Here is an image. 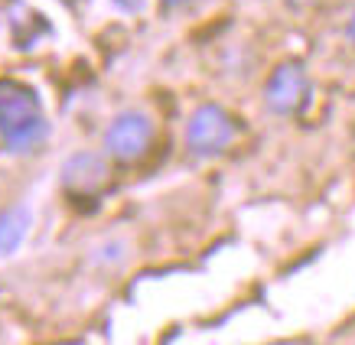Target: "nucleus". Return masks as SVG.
Returning <instances> with one entry per match:
<instances>
[{
    "label": "nucleus",
    "instance_id": "nucleus-1",
    "mask_svg": "<svg viewBox=\"0 0 355 345\" xmlns=\"http://www.w3.org/2000/svg\"><path fill=\"white\" fill-rule=\"evenodd\" d=\"M49 137L43 101L30 85L17 78H0V147L13 157L40 150Z\"/></svg>",
    "mask_w": 355,
    "mask_h": 345
},
{
    "label": "nucleus",
    "instance_id": "nucleus-2",
    "mask_svg": "<svg viewBox=\"0 0 355 345\" xmlns=\"http://www.w3.org/2000/svg\"><path fill=\"white\" fill-rule=\"evenodd\" d=\"M238 124L222 105H199L186 121V150L199 160H212L235 143Z\"/></svg>",
    "mask_w": 355,
    "mask_h": 345
},
{
    "label": "nucleus",
    "instance_id": "nucleus-3",
    "mask_svg": "<svg viewBox=\"0 0 355 345\" xmlns=\"http://www.w3.org/2000/svg\"><path fill=\"white\" fill-rule=\"evenodd\" d=\"M153 147V121L150 114L130 108L114 114L105 130V153L118 163H134Z\"/></svg>",
    "mask_w": 355,
    "mask_h": 345
},
{
    "label": "nucleus",
    "instance_id": "nucleus-4",
    "mask_svg": "<svg viewBox=\"0 0 355 345\" xmlns=\"http://www.w3.org/2000/svg\"><path fill=\"white\" fill-rule=\"evenodd\" d=\"M310 76L306 69L297 62H284L277 65L274 72L264 82V108L277 118H291V114H300L310 101Z\"/></svg>",
    "mask_w": 355,
    "mask_h": 345
},
{
    "label": "nucleus",
    "instance_id": "nucleus-5",
    "mask_svg": "<svg viewBox=\"0 0 355 345\" xmlns=\"http://www.w3.org/2000/svg\"><path fill=\"white\" fill-rule=\"evenodd\" d=\"M111 179V170L105 157H98L92 150H82V153H72L69 160L62 163V189L69 195H98Z\"/></svg>",
    "mask_w": 355,
    "mask_h": 345
},
{
    "label": "nucleus",
    "instance_id": "nucleus-6",
    "mask_svg": "<svg viewBox=\"0 0 355 345\" xmlns=\"http://www.w3.org/2000/svg\"><path fill=\"white\" fill-rule=\"evenodd\" d=\"M33 228V212L30 205H7L3 212H0V258H10L17 251L23 248V241L30 235Z\"/></svg>",
    "mask_w": 355,
    "mask_h": 345
},
{
    "label": "nucleus",
    "instance_id": "nucleus-7",
    "mask_svg": "<svg viewBox=\"0 0 355 345\" xmlns=\"http://www.w3.org/2000/svg\"><path fill=\"white\" fill-rule=\"evenodd\" d=\"M345 33H349V43L355 46V13L349 17V26H345Z\"/></svg>",
    "mask_w": 355,
    "mask_h": 345
},
{
    "label": "nucleus",
    "instance_id": "nucleus-8",
    "mask_svg": "<svg viewBox=\"0 0 355 345\" xmlns=\"http://www.w3.org/2000/svg\"><path fill=\"white\" fill-rule=\"evenodd\" d=\"M186 3H193V0H163V7H173V10H176V7H186Z\"/></svg>",
    "mask_w": 355,
    "mask_h": 345
},
{
    "label": "nucleus",
    "instance_id": "nucleus-9",
    "mask_svg": "<svg viewBox=\"0 0 355 345\" xmlns=\"http://www.w3.org/2000/svg\"><path fill=\"white\" fill-rule=\"evenodd\" d=\"M121 7H124V10H137L140 7V0H118Z\"/></svg>",
    "mask_w": 355,
    "mask_h": 345
}]
</instances>
